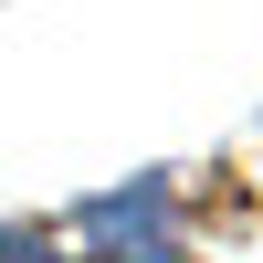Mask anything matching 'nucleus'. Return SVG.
I'll return each instance as SVG.
<instances>
[{
  "label": "nucleus",
  "instance_id": "nucleus-2",
  "mask_svg": "<svg viewBox=\"0 0 263 263\" xmlns=\"http://www.w3.org/2000/svg\"><path fill=\"white\" fill-rule=\"evenodd\" d=\"M0 263H63V253H53V232H32V221H11V232H0Z\"/></svg>",
  "mask_w": 263,
  "mask_h": 263
},
{
  "label": "nucleus",
  "instance_id": "nucleus-1",
  "mask_svg": "<svg viewBox=\"0 0 263 263\" xmlns=\"http://www.w3.org/2000/svg\"><path fill=\"white\" fill-rule=\"evenodd\" d=\"M74 232L95 242V263H179V190L168 179L105 190V200L74 211Z\"/></svg>",
  "mask_w": 263,
  "mask_h": 263
}]
</instances>
